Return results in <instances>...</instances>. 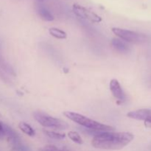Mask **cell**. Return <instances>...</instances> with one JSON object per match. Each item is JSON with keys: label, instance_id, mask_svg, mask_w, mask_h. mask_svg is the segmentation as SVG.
I'll list each match as a JSON object with an SVG mask.
<instances>
[{"label": "cell", "instance_id": "1", "mask_svg": "<svg viewBox=\"0 0 151 151\" xmlns=\"http://www.w3.org/2000/svg\"><path fill=\"white\" fill-rule=\"evenodd\" d=\"M134 136L129 132H102L94 137L91 145L102 150H118L124 148L134 140Z\"/></svg>", "mask_w": 151, "mask_h": 151}, {"label": "cell", "instance_id": "2", "mask_svg": "<svg viewBox=\"0 0 151 151\" xmlns=\"http://www.w3.org/2000/svg\"><path fill=\"white\" fill-rule=\"evenodd\" d=\"M63 115L70 120L76 122L78 125L84 127L87 129L94 130V131H100V132H106V131H113L114 128L110 125H105V124L100 123L95 120L89 119L88 117L83 116L80 114L75 113L72 111H64Z\"/></svg>", "mask_w": 151, "mask_h": 151}, {"label": "cell", "instance_id": "3", "mask_svg": "<svg viewBox=\"0 0 151 151\" xmlns=\"http://www.w3.org/2000/svg\"><path fill=\"white\" fill-rule=\"evenodd\" d=\"M35 120L41 125L45 128H55L58 130H66L69 128V125L64 121L58 118L50 116L44 112L37 111L33 114Z\"/></svg>", "mask_w": 151, "mask_h": 151}, {"label": "cell", "instance_id": "4", "mask_svg": "<svg viewBox=\"0 0 151 151\" xmlns=\"http://www.w3.org/2000/svg\"><path fill=\"white\" fill-rule=\"evenodd\" d=\"M111 30L113 33L116 35L119 39L126 42L139 44V43L145 42L147 39V37L144 34H140L139 32L128 30V29L114 27L112 28Z\"/></svg>", "mask_w": 151, "mask_h": 151}, {"label": "cell", "instance_id": "5", "mask_svg": "<svg viewBox=\"0 0 151 151\" xmlns=\"http://www.w3.org/2000/svg\"><path fill=\"white\" fill-rule=\"evenodd\" d=\"M73 11L76 16L82 18V19H86L94 23H100L102 21V18L96 14L94 12L91 11L88 9L79 5V4H74L73 5Z\"/></svg>", "mask_w": 151, "mask_h": 151}, {"label": "cell", "instance_id": "6", "mask_svg": "<svg viewBox=\"0 0 151 151\" xmlns=\"http://www.w3.org/2000/svg\"><path fill=\"white\" fill-rule=\"evenodd\" d=\"M109 86H110L111 91L112 94H113L115 98L117 99L119 101H124L125 100V94L124 93L120 83H119L117 80L112 79L111 81Z\"/></svg>", "mask_w": 151, "mask_h": 151}, {"label": "cell", "instance_id": "7", "mask_svg": "<svg viewBox=\"0 0 151 151\" xmlns=\"http://www.w3.org/2000/svg\"><path fill=\"white\" fill-rule=\"evenodd\" d=\"M127 116L131 119H137V120H145L146 119L151 116V109H143L133 111L128 113Z\"/></svg>", "mask_w": 151, "mask_h": 151}, {"label": "cell", "instance_id": "8", "mask_svg": "<svg viewBox=\"0 0 151 151\" xmlns=\"http://www.w3.org/2000/svg\"><path fill=\"white\" fill-rule=\"evenodd\" d=\"M111 45L115 50L121 53H127L130 51V47L126 42L119 38H114L111 41Z\"/></svg>", "mask_w": 151, "mask_h": 151}, {"label": "cell", "instance_id": "9", "mask_svg": "<svg viewBox=\"0 0 151 151\" xmlns=\"http://www.w3.org/2000/svg\"><path fill=\"white\" fill-rule=\"evenodd\" d=\"M38 10V13L42 19L47 22H52L54 20V16H52L50 10L43 5H39L37 8Z\"/></svg>", "mask_w": 151, "mask_h": 151}, {"label": "cell", "instance_id": "10", "mask_svg": "<svg viewBox=\"0 0 151 151\" xmlns=\"http://www.w3.org/2000/svg\"><path fill=\"white\" fill-rule=\"evenodd\" d=\"M49 32L52 36L58 39H66L67 38V34L65 31L56 27H51L49 29Z\"/></svg>", "mask_w": 151, "mask_h": 151}, {"label": "cell", "instance_id": "11", "mask_svg": "<svg viewBox=\"0 0 151 151\" xmlns=\"http://www.w3.org/2000/svg\"><path fill=\"white\" fill-rule=\"evenodd\" d=\"M19 128H20L21 131L23 133H24L27 135L29 136V137H34L35 134V131H34L33 128L29 125V124L26 123V122H22L19 123Z\"/></svg>", "mask_w": 151, "mask_h": 151}, {"label": "cell", "instance_id": "12", "mask_svg": "<svg viewBox=\"0 0 151 151\" xmlns=\"http://www.w3.org/2000/svg\"><path fill=\"white\" fill-rule=\"evenodd\" d=\"M43 131L46 136L53 139H63L66 137V135L64 134H60V133L55 132V131H48V130H44Z\"/></svg>", "mask_w": 151, "mask_h": 151}, {"label": "cell", "instance_id": "13", "mask_svg": "<svg viewBox=\"0 0 151 151\" xmlns=\"http://www.w3.org/2000/svg\"><path fill=\"white\" fill-rule=\"evenodd\" d=\"M68 137L72 142L78 145H82L83 142L81 135L78 132H76V131H69L68 133Z\"/></svg>", "mask_w": 151, "mask_h": 151}, {"label": "cell", "instance_id": "14", "mask_svg": "<svg viewBox=\"0 0 151 151\" xmlns=\"http://www.w3.org/2000/svg\"><path fill=\"white\" fill-rule=\"evenodd\" d=\"M38 151H59V150L56 146L52 145H46L41 147Z\"/></svg>", "mask_w": 151, "mask_h": 151}, {"label": "cell", "instance_id": "15", "mask_svg": "<svg viewBox=\"0 0 151 151\" xmlns=\"http://www.w3.org/2000/svg\"><path fill=\"white\" fill-rule=\"evenodd\" d=\"M145 126L147 128H151V116L144 120Z\"/></svg>", "mask_w": 151, "mask_h": 151}, {"label": "cell", "instance_id": "16", "mask_svg": "<svg viewBox=\"0 0 151 151\" xmlns=\"http://www.w3.org/2000/svg\"><path fill=\"white\" fill-rule=\"evenodd\" d=\"M4 137V123L0 122V138Z\"/></svg>", "mask_w": 151, "mask_h": 151}, {"label": "cell", "instance_id": "17", "mask_svg": "<svg viewBox=\"0 0 151 151\" xmlns=\"http://www.w3.org/2000/svg\"><path fill=\"white\" fill-rule=\"evenodd\" d=\"M39 1H42V0H39Z\"/></svg>", "mask_w": 151, "mask_h": 151}, {"label": "cell", "instance_id": "18", "mask_svg": "<svg viewBox=\"0 0 151 151\" xmlns=\"http://www.w3.org/2000/svg\"><path fill=\"white\" fill-rule=\"evenodd\" d=\"M0 116H1V115H0Z\"/></svg>", "mask_w": 151, "mask_h": 151}]
</instances>
